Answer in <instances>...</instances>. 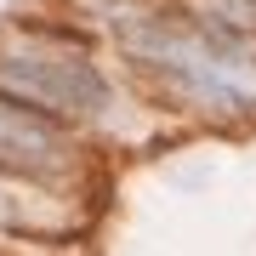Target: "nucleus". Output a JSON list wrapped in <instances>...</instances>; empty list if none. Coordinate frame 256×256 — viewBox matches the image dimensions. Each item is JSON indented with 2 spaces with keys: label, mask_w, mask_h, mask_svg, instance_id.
I'll return each instance as SVG.
<instances>
[{
  "label": "nucleus",
  "mask_w": 256,
  "mask_h": 256,
  "mask_svg": "<svg viewBox=\"0 0 256 256\" xmlns=\"http://www.w3.org/2000/svg\"><path fill=\"white\" fill-rule=\"evenodd\" d=\"M114 34L126 57H137L171 86L176 97L210 114L256 108V52L222 34L216 23H171L160 12H114Z\"/></svg>",
  "instance_id": "f257e3e1"
},
{
  "label": "nucleus",
  "mask_w": 256,
  "mask_h": 256,
  "mask_svg": "<svg viewBox=\"0 0 256 256\" xmlns=\"http://www.w3.org/2000/svg\"><path fill=\"white\" fill-rule=\"evenodd\" d=\"M0 97L28 102L57 120H102L108 114V80L86 52L57 34H6L0 40Z\"/></svg>",
  "instance_id": "f03ea898"
},
{
  "label": "nucleus",
  "mask_w": 256,
  "mask_h": 256,
  "mask_svg": "<svg viewBox=\"0 0 256 256\" xmlns=\"http://www.w3.org/2000/svg\"><path fill=\"white\" fill-rule=\"evenodd\" d=\"M0 176H18V182H63L74 176V142L52 114L28 108V102L0 97Z\"/></svg>",
  "instance_id": "7ed1b4c3"
}]
</instances>
